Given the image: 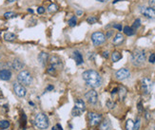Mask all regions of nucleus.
<instances>
[{
  "label": "nucleus",
  "instance_id": "1",
  "mask_svg": "<svg viewBox=\"0 0 155 130\" xmlns=\"http://www.w3.org/2000/svg\"><path fill=\"white\" fill-rule=\"evenodd\" d=\"M82 76L84 81L86 82V84L92 88L99 87L102 84V78L100 76V74L97 71H95V70H92V69L86 70L82 74Z\"/></svg>",
  "mask_w": 155,
  "mask_h": 130
},
{
  "label": "nucleus",
  "instance_id": "2",
  "mask_svg": "<svg viewBox=\"0 0 155 130\" xmlns=\"http://www.w3.org/2000/svg\"><path fill=\"white\" fill-rule=\"evenodd\" d=\"M18 82L23 85H29L32 83V76L28 70H22L17 75Z\"/></svg>",
  "mask_w": 155,
  "mask_h": 130
},
{
  "label": "nucleus",
  "instance_id": "3",
  "mask_svg": "<svg viewBox=\"0 0 155 130\" xmlns=\"http://www.w3.org/2000/svg\"><path fill=\"white\" fill-rule=\"evenodd\" d=\"M34 124L39 129H46L49 126V120L44 113H38L35 116Z\"/></svg>",
  "mask_w": 155,
  "mask_h": 130
},
{
  "label": "nucleus",
  "instance_id": "4",
  "mask_svg": "<svg viewBox=\"0 0 155 130\" xmlns=\"http://www.w3.org/2000/svg\"><path fill=\"white\" fill-rule=\"evenodd\" d=\"M146 60V53L144 50H136L131 55V62L135 66H141Z\"/></svg>",
  "mask_w": 155,
  "mask_h": 130
},
{
  "label": "nucleus",
  "instance_id": "5",
  "mask_svg": "<svg viewBox=\"0 0 155 130\" xmlns=\"http://www.w3.org/2000/svg\"><path fill=\"white\" fill-rule=\"evenodd\" d=\"M91 40H92V43H93V45L95 47H97V46L102 45L103 43H105L106 36H105V34L103 32L96 31V32H93L91 34Z\"/></svg>",
  "mask_w": 155,
  "mask_h": 130
},
{
  "label": "nucleus",
  "instance_id": "6",
  "mask_svg": "<svg viewBox=\"0 0 155 130\" xmlns=\"http://www.w3.org/2000/svg\"><path fill=\"white\" fill-rule=\"evenodd\" d=\"M88 121H90V124L91 126H97L102 122V116L98 113L90 112L88 115Z\"/></svg>",
  "mask_w": 155,
  "mask_h": 130
},
{
  "label": "nucleus",
  "instance_id": "7",
  "mask_svg": "<svg viewBox=\"0 0 155 130\" xmlns=\"http://www.w3.org/2000/svg\"><path fill=\"white\" fill-rule=\"evenodd\" d=\"M152 82L149 78H143L141 81V89L144 94H149L151 89H152Z\"/></svg>",
  "mask_w": 155,
  "mask_h": 130
},
{
  "label": "nucleus",
  "instance_id": "8",
  "mask_svg": "<svg viewBox=\"0 0 155 130\" xmlns=\"http://www.w3.org/2000/svg\"><path fill=\"white\" fill-rule=\"evenodd\" d=\"M13 90L14 93H15L18 97L23 98L27 94V90L23 85H21L20 83H14L13 84Z\"/></svg>",
  "mask_w": 155,
  "mask_h": 130
},
{
  "label": "nucleus",
  "instance_id": "9",
  "mask_svg": "<svg viewBox=\"0 0 155 130\" xmlns=\"http://www.w3.org/2000/svg\"><path fill=\"white\" fill-rule=\"evenodd\" d=\"M49 62H50V65L51 66H53L56 70L63 68V63H62L61 59L57 56H54L53 55V56L49 57Z\"/></svg>",
  "mask_w": 155,
  "mask_h": 130
},
{
  "label": "nucleus",
  "instance_id": "10",
  "mask_svg": "<svg viewBox=\"0 0 155 130\" xmlns=\"http://www.w3.org/2000/svg\"><path fill=\"white\" fill-rule=\"evenodd\" d=\"M85 98L87 99V101L90 103L94 105V103H96L97 101H98V94L95 90L91 89L90 91H88L87 93L85 94Z\"/></svg>",
  "mask_w": 155,
  "mask_h": 130
},
{
  "label": "nucleus",
  "instance_id": "11",
  "mask_svg": "<svg viewBox=\"0 0 155 130\" xmlns=\"http://www.w3.org/2000/svg\"><path fill=\"white\" fill-rule=\"evenodd\" d=\"M141 13L149 19H155V10L151 7H142Z\"/></svg>",
  "mask_w": 155,
  "mask_h": 130
},
{
  "label": "nucleus",
  "instance_id": "12",
  "mask_svg": "<svg viewBox=\"0 0 155 130\" xmlns=\"http://www.w3.org/2000/svg\"><path fill=\"white\" fill-rule=\"evenodd\" d=\"M130 76V72L128 68H121L119 70H117L115 73L116 79L120 80V81L127 79V78H128Z\"/></svg>",
  "mask_w": 155,
  "mask_h": 130
},
{
  "label": "nucleus",
  "instance_id": "13",
  "mask_svg": "<svg viewBox=\"0 0 155 130\" xmlns=\"http://www.w3.org/2000/svg\"><path fill=\"white\" fill-rule=\"evenodd\" d=\"M12 78V71L10 69H1L0 70V80L9 81Z\"/></svg>",
  "mask_w": 155,
  "mask_h": 130
},
{
  "label": "nucleus",
  "instance_id": "14",
  "mask_svg": "<svg viewBox=\"0 0 155 130\" xmlns=\"http://www.w3.org/2000/svg\"><path fill=\"white\" fill-rule=\"evenodd\" d=\"M49 54L46 52H40L38 55V61L42 66H46L47 62L49 61Z\"/></svg>",
  "mask_w": 155,
  "mask_h": 130
},
{
  "label": "nucleus",
  "instance_id": "15",
  "mask_svg": "<svg viewBox=\"0 0 155 130\" xmlns=\"http://www.w3.org/2000/svg\"><path fill=\"white\" fill-rule=\"evenodd\" d=\"M12 66L14 70H21L24 68V63L19 59H14L12 63Z\"/></svg>",
  "mask_w": 155,
  "mask_h": 130
},
{
  "label": "nucleus",
  "instance_id": "16",
  "mask_svg": "<svg viewBox=\"0 0 155 130\" xmlns=\"http://www.w3.org/2000/svg\"><path fill=\"white\" fill-rule=\"evenodd\" d=\"M72 56H73V59L75 60L76 62V64L77 65H81V64H83V56H82V54H81L78 50H74L72 52Z\"/></svg>",
  "mask_w": 155,
  "mask_h": 130
},
{
  "label": "nucleus",
  "instance_id": "17",
  "mask_svg": "<svg viewBox=\"0 0 155 130\" xmlns=\"http://www.w3.org/2000/svg\"><path fill=\"white\" fill-rule=\"evenodd\" d=\"M124 40H125L124 35L119 32V33H117V34L115 35V37L113 38V44H114V45H116V46H119L124 42Z\"/></svg>",
  "mask_w": 155,
  "mask_h": 130
},
{
  "label": "nucleus",
  "instance_id": "18",
  "mask_svg": "<svg viewBox=\"0 0 155 130\" xmlns=\"http://www.w3.org/2000/svg\"><path fill=\"white\" fill-rule=\"evenodd\" d=\"M100 130H112V126L110 124V122L109 120H105L101 122Z\"/></svg>",
  "mask_w": 155,
  "mask_h": 130
},
{
  "label": "nucleus",
  "instance_id": "19",
  "mask_svg": "<svg viewBox=\"0 0 155 130\" xmlns=\"http://www.w3.org/2000/svg\"><path fill=\"white\" fill-rule=\"evenodd\" d=\"M75 107H77V108L81 111H84L85 109H86V106H85V103L83 100L77 99L75 101Z\"/></svg>",
  "mask_w": 155,
  "mask_h": 130
},
{
  "label": "nucleus",
  "instance_id": "20",
  "mask_svg": "<svg viewBox=\"0 0 155 130\" xmlns=\"http://www.w3.org/2000/svg\"><path fill=\"white\" fill-rule=\"evenodd\" d=\"M4 39L6 41H13L16 39V35L13 32H6L4 34Z\"/></svg>",
  "mask_w": 155,
  "mask_h": 130
},
{
  "label": "nucleus",
  "instance_id": "21",
  "mask_svg": "<svg viewBox=\"0 0 155 130\" xmlns=\"http://www.w3.org/2000/svg\"><path fill=\"white\" fill-rule=\"evenodd\" d=\"M117 93L119 94L121 100H124V98L126 97V95H127V89L124 87H121L118 88V92H117Z\"/></svg>",
  "mask_w": 155,
  "mask_h": 130
},
{
  "label": "nucleus",
  "instance_id": "22",
  "mask_svg": "<svg viewBox=\"0 0 155 130\" xmlns=\"http://www.w3.org/2000/svg\"><path fill=\"white\" fill-rule=\"evenodd\" d=\"M122 58V54L120 52H118V51H114L112 55V62H118Z\"/></svg>",
  "mask_w": 155,
  "mask_h": 130
},
{
  "label": "nucleus",
  "instance_id": "23",
  "mask_svg": "<svg viewBox=\"0 0 155 130\" xmlns=\"http://www.w3.org/2000/svg\"><path fill=\"white\" fill-rule=\"evenodd\" d=\"M124 33L128 36H131L134 34V29L130 27H128V26H127V27L124 28Z\"/></svg>",
  "mask_w": 155,
  "mask_h": 130
},
{
  "label": "nucleus",
  "instance_id": "24",
  "mask_svg": "<svg viewBox=\"0 0 155 130\" xmlns=\"http://www.w3.org/2000/svg\"><path fill=\"white\" fill-rule=\"evenodd\" d=\"M133 129H134V122L130 119L126 122V130H133Z\"/></svg>",
  "mask_w": 155,
  "mask_h": 130
},
{
  "label": "nucleus",
  "instance_id": "25",
  "mask_svg": "<svg viewBox=\"0 0 155 130\" xmlns=\"http://www.w3.org/2000/svg\"><path fill=\"white\" fill-rule=\"evenodd\" d=\"M10 126V122L6 120L0 121V128L1 129H7Z\"/></svg>",
  "mask_w": 155,
  "mask_h": 130
},
{
  "label": "nucleus",
  "instance_id": "26",
  "mask_svg": "<svg viewBox=\"0 0 155 130\" xmlns=\"http://www.w3.org/2000/svg\"><path fill=\"white\" fill-rule=\"evenodd\" d=\"M69 27H74V26H76V24H77V18H76V16H72L71 19L69 20Z\"/></svg>",
  "mask_w": 155,
  "mask_h": 130
},
{
  "label": "nucleus",
  "instance_id": "27",
  "mask_svg": "<svg viewBox=\"0 0 155 130\" xmlns=\"http://www.w3.org/2000/svg\"><path fill=\"white\" fill-rule=\"evenodd\" d=\"M56 71L57 70L55 69L53 66H51L50 65L49 66V68H48V69H47V72L50 74V75H55V74H56Z\"/></svg>",
  "mask_w": 155,
  "mask_h": 130
},
{
  "label": "nucleus",
  "instance_id": "28",
  "mask_svg": "<svg viewBox=\"0 0 155 130\" xmlns=\"http://www.w3.org/2000/svg\"><path fill=\"white\" fill-rule=\"evenodd\" d=\"M16 14L13 13V12H8V13H4V17L6 19H10V18H13V17H15Z\"/></svg>",
  "mask_w": 155,
  "mask_h": 130
},
{
  "label": "nucleus",
  "instance_id": "29",
  "mask_svg": "<svg viewBox=\"0 0 155 130\" xmlns=\"http://www.w3.org/2000/svg\"><path fill=\"white\" fill-rule=\"evenodd\" d=\"M140 25H141V20H140L139 18H138V19H136L134 21L133 25H132V29H137L140 27Z\"/></svg>",
  "mask_w": 155,
  "mask_h": 130
},
{
  "label": "nucleus",
  "instance_id": "30",
  "mask_svg": "<svg viewBox=\"0 0 155 130\" xmlns=\"http://www.w3.org/2000/svg\"><path fill=\"white\" fill-rule=\"evenodd\" d=\"M87 22L88 24H94V23H96V22H97V18L95 16H90L87 19Z\"/></svg>",
  "mask_w": 155,
  "mask_h": 130
},
{
  "label": "nucleus",
  "instance_id": "31",
  "mask_svg": "<svg viewBox=\"0 0 155 130\" xmlns=\"http://www.w3.org/2000/svg\"><path fill=\"white\" fill-rule=\"evenodd\" d=\"M81 112H82V111L81 110H79L78 108H77V107H73V109H72V116H79V115L81 114Z\"/></svg>",
  "mask_w": 155,
  "mask_h": 130
},
{
  "label": "nucleus",
  "instance_id": "32",
  "mask_svg": "<svg viewBox=\"0 0 155 130\" xmlns=\"http://www.w3.org/2000/svg\"><path fill=\"white\" fill-rule=\"evenodd\" d=\"M49 12H56L57 10V7H56V5H54V4H51V5H50L49 6Z\"/></svg>",
  "mask_w": 155,
  "mask_h": 130
},
{
  "label": "nucleus",
  "instance_id": "33",
  "mask_svg": "<svg viewBox=\"0 0 155 130\" xmlns=\"http://www.w3.org/2000/svg\"><path fill=\"white\" fill-rule=\"evenodd\" d=\"M140 124H141V122H140V119L138 118L137 120H136V122H134V129H135V130H139V128H140Z\"/></svg>",
  "mask_w": 155,
  "mask_h": 130
},
{
  "label": "nucleus",
  "instance_id": "34",
  "mask_svg": "<svg viewBox=\"0 0 155 130\" xmlns=\"http://www.w3.org/2000/svg\"><path fill=\"white\" fill-rule=\"evenodd\" d=\"M149 62L151 63V64L155 63V52H153V53L150 54V56H149Z\"/></svg>",
  "mask_w": 155,
  "mask_h": 130
},
{
  "label": "nucleus",
  "instance_id": "35",
  "mask_svg": "<svg viewBox=\"0 0 155 130\" xmlns=\"http://www.w3.org/2000/svg\"><path fill=\"white\" fill-rule=\"evenodd\" d=\"M107 106H108V107L109 109H112V108H114V106H115V103H114L113 102L109 101L108 103H107Z\"/></svg>",
  "mask_w": 155,
  "mask_h": 130
},
{
  "label": "nucleus",
  "instance_id": "36",
  "mask_svg": "<svg viewBox=\"0 0 155 130\" xmlns=\"http://www.w3.org/2000/svg\"><path fill=\"white\" fill-rule=\"evenodd\" d=\"M51 130H63V128H62V126L60 124H55L53 128H51Z\"/></svg>",
  "mask_w": 155,
  "mask_h": 130
},
{
  "label": "nucleus",
  "instance_id": "37",
  "mask_svg": "<svg viewBox=\"0 0 155 130\" xmlns=\"http://www.w3.org/2000/svg\"><path fill=\"white\" fill-rule=\"evenodd\" d=\"M37 13L39 14L44 13H45V8H44V7H39V8L37 9Z\"/></svg>",
  "mask_w": 155,
  "mask_h": 130
},
{
  "label": "nucleus",
  "instance_id": "38",
  "mask_svg": "<svg viewBox=\"0 0 155 130\" xmlns=\"http://www.w3.org/2000/svg\"><path fill=\"white\" fill-rule=\"evenodd\" d=\"M113 28L114 29H117L118 31H122V26L120 24H115V25H113Z\"/></svg>",
  "mask_w": 155,
  "mask_h": 130
},
{
  "label": "nucleus",
  "instance_id": "39",
  "mask_svg": "<svg viewBox=\"0 0 155 130\" xmlns=\"http://www.w3.org/2000/svg\"><path fill=\"white\" fill-rule=\"evenodd\" d=\"M112 34H113V31H109L108 33H107V35H105V36H106V38H110Z\"/></svg>",
  "mask_w": 155,
  "mask_h": 130
},
{
  "label": "nucleus",
  "instance_id": "40",
  "mask_svg": "<svg viewBox=\"0 0 155 130\" xmlns=\"http://www.w3.org/2000/svg\"><path fill=\"white\" fill-rule=\"evenodd\" d=\"M138 110L140 111V112H141V111H143V105H142L141 102L138 103Z\"/></svg>",
  "mask_w": 155,
  "mask_h": 130
},
{
  "label": "nucleus",
  "instance_id": "41",
  "mask_svg": "<svg viewBox=\"0 0 155 130\" xmlns=\"http://www.w3.org/2000/svg\"><path fill=\"white\" fill-rule=\"evenodd\" d=\"M103 56H104L105 58H108L109 57V52H108V51H105V52H103Z\"/></svg>",
  "mask_w": 155,
  "mask_h": 130
},
{
  "label": "nucleus",
  "instance_id": "42",
  "mask_svg": "<svg viewBox=\"0 0 155 130\" xmlns=\"http://www.w3.org/2000/svg\"><path fill=\"white\" fill-rule=\"evenodd\" d=\"M150 5L151 6H152V8H153V7H155V0H150Z\"/></svg>",
  "mask_w": 155,
  "mask_h": 130
},
{
  "label": "nucleus",
  "instance_id": "43",
  "mask_svg": "<svg viewBox=\"0 0 155 130\" xmlns=\"http://www.w3.org/2000/svg\"><path fill=\"white\" fill-rule=\"evenodd\" d=\"M117 92H118V88L116 87V88H114V89L112 90V94L113 95V94H115V93H117Z\"/></svg>",
  "mask_w": 155,
  "mask_h": 130
},
{
  "label": "nucleus",
  "instance_id": "44",
  "mask_svg": "<svg viewBox=\"0 0 155 130\" xmlns=\"http://www.w3.org/2000/svg\"><path fill=\"white\" fill-rule=\"evenodd\" d=\"M77 15H79V16H81V15H82V14H83V12H82V10H77Z\"/></svg>",
  "mask_w": 155,
  "mask_h": 130
},
{
  "label": "nucleus",
  "instance_id": "45",
  "mask_svg": "<svg viewBox=\"0 0 155 130\" xmlns=\"http://www.w3.org/2000/svg\"><path fill=\"white\" fill-rule=\"evenodd\" d=\"M51 89H53V85H49V87H47V91L51 90Z\"/></svg>",
  "mask_w": 155,
  "mask_h": 130
},
{
  "label": "nucleus",
  "instance_id": "46",
  "mask_svg": "<svg viewBox=\"0 0 155 130\" xmlns=\"http://www.w3.org/2000/svg\"><path fill=\"white\" fill-rule=\"evenodd\" d=\"M98 2H102V3H105V2H108L109 0H97Z\"/></svg>",
  "mask_w": 155,
  "mask_h": 130
},
{
  "label": "nucleus",
  "instance_id": "47",
  "mask_svg": "<svg viewBox=\"0 0 155 130\" xmlns=\"http://www.w3.org/2000/svg\"><path fill=\"white\" fill-rule=\"evenodd\" d=\"M15 1H16V0H7V2H8V3H13Z\"/></svg>",
  "mask_w": 155,
  "mask_h": 130
},
{
  "label": "nucleus",
  "instance_id": "48",
  "mask_svg": "<svg viewBox=\"0 0 155 130\" xmlns=\"http://www.w3.org/2000/svg\"><path fill=\"white\" fill-rule=\"evenodd\" d=\"M119 1H123V0H113V4H115V3L119 2Z\"/></svg>",
  "mask_w": 155,
  "mask_h": 130
},
{
  "label": "nucleus",
  "instance_id": "49",
  "mask_svg": "<svg viewBox=\"0 0 155 130\" xmlns=\"http://www.w3.org/2000/svg\"><path fill=\"white\" fill-rule=\"evenodd\" d=\"M28 10H29V13H34V10H32V9H29Z\"/></svg>",
  "mask_w": 155,
  "mask_h": 130
},
{
  "label": "nucleus",
  "instance_id": "50",
  "mask_svg": "<svg viewBox=\"0 0 155 130\" xmlns=\"http://www.w3.org/2000/svg\"><path fill=\"white\" fill-rule=\"evenodd\" d=\"M29 105H31V106H34V103H32V102H29Z\"/></svg>",
  "mask_w": 155,
  "mask_h": 130
},
{
  "label": "nucleus",
  "instance_id": "51",
  "mask_svg": "<svg viewBox=\"0 0 155 130\" xmlns=\"http://www.w3.org/2000/svg\"><path fill=\"white\" fill-rule=\"evenodd\" d=\"M2 95V91H1V89H0V96Z\"/></svg>",
  "mask_w": 155,
  "mask_h": 130
},
{
  "label": "nucleus",
  "instance_id": "52",
  "mask_svg": "<svg viewBox=\"0 0 155 130\" xmlns=\"http://www.w3.org/2000/svg\"><path fill=\"white\" fill-rule=\"evenodd\" d=\"M92 130H93V129H92Z\"/></svg>",
  "mask_w": 155,
  "mask_h": 130
}]
</instances>
